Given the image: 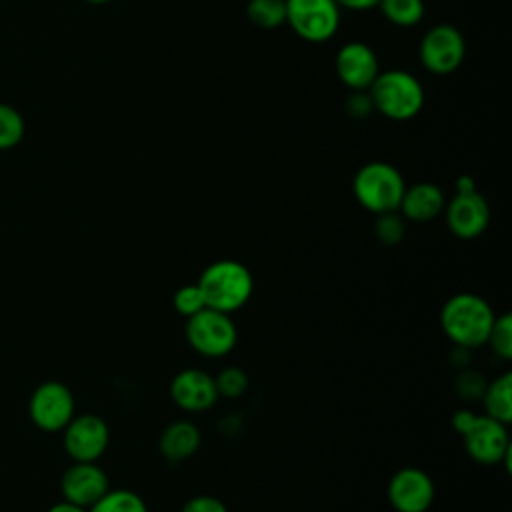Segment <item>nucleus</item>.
<instances>
[{"mask_svg": "<svg viewBox=\"0 0 512 512\" xmlns=\"http://www.w3.org/2000/svg\"><path fill=\"white\" fill-rule=\"evenodd\" d=\"M110 488L106 472L96 462H74L60 478L64 500L90 508Z\"/></svg>", "mask_w": 512, "mask_h": 512, "instance_id": "nucleus-15", "label": "nucleus"}, {"mask_svg": "<svg viewBox=\"0 0 512 512\" xmlns=\"http://www.w3.org/2000/svg\"><path fill=\"white\" fill-rule=\"evenodd\" d=\"M334 70L338 80L352 92H364L370 88L380 72L378 56L366 42L352 40L338 48L334 58Z\"/></svg>", "mask_w": 512, "mask_h": 512, "instance_id": "nucleus-12", "label": "nucleus"}, {"mask_svg": "<svg viewBox=\"0 0 512 512\" xmlns=\"http://www.w3.org/2000/svg\"><path fill=\"white\" fill-rule=\"evenodd\" d=\"M204 294L206 308L226 314L240 310L252 296L254 278L238 260H216L204 268L196 282Z\"/></svg>", "mask_w": 512, "mask_h": 512, "instance_id": "nucleus-3", "label": "nucleus"}, {"mask_svg": "<svg viewBox=\"0 0 512 512\" xmlns=\"http://www.w3.org/2000/svg\"><path fill=\"white\" fill-rule=\"evenodd\" d=\"M418 56L428 72L446 76L462 66L466 56V40L456 26L436 24L422 36Z\"/></svg>", "mask_w": 512, "mask_h": 512, "instance_id": "nucleus-7", "label": "nucleus"}, {"mask_svg": "<svg viewBox=\"0 0 512 512\" xmlns=\"http://www.w3.org/2000/svg\"><path fill=\"white\" fill-rule=\"evenodd\" d=\"M200 430L190 420H176L170 422L158 440V448L162 456L170 462H182L190 458L200 446Z\"/></svg>", "mask_w": 512, "mask_h": 512, "instance_id": "nucleus-17", "label": "nucleus"}, {"mask_svg": "<svg viewBox=\"0 0 512 512\" xmlns=\"http://www.w3.org/2000/svg\"><path fill=\"white\" fill-rule=\"evenodd\" d=\"M246 16L260 28H278L286 22V0H248Z\"/></svg>", "mask_w": 512, "mask_h": 512, "instance_id": "nucleus-21", "label": "nucleus"}, {"mask_svg": "<svg viewBox=\"0 0 512 512\" xmlns=\"http://www.w3.org/2000/svg\"><path fill=\"white\" fill-rule=\"evenodd\" d=\"M444 216L450 232L456 238L472 240L478 238L490 222V208L486 198L474 192H456L444 206Z\"/></svg>", "mask_w": 512, "mask_h": 512, "instance_id": "nucleus-13", "label": "nucleus"}, {"mask_svg": "<svg viewBox=\"0 0 512 512\" xmlns=\"http://www.w3.org/2000/svg\"><path fill=\"white\" fill-rule=\"evenodd\" d=\"M286 22L306 42H326L340 26V6L334 0H286Z\"/></svg>", "mask_w": 512, "mask_h": 512, "instance_id": "nucleus-6", "label": "nucleus"}, {"mask_svg": "<svg viewBox=\"0 0 512 512\" xmlns=\"http://www.w3.org/2000/svg\"><path fill=\"white\" fill-rule=\"evenodd\" d=\"M214 380H216L218 396H226V398H238L248 388L246 372L236 366H228V368L220 370V374Z\"/></svg>", "mask_w": 512, "mask_h": 512, "instance_id": "nucleus-25", "label": "nucleus"}, {"mask_svg": "<svg viewBox=\"0 0 512 512\" xmlns=\"http://www.w3.org/2000/svg\"><path fill=\"white\" fill-rule=\"evenodd\" d=\"M486 344H490L492 352L498 358H502V360L512 358V316H510V312H504L494 318V324L490 328Z\"/></svg>", "mask_w": 512, "mask_h": 512, "instance_id": "nucleus-22", "label": "nucleus"}, {"mask_svg": "<svg viewBox=\"0 0 512 512\" xmlns=\"http://www.w3.org/2000/svg\"><path fill=\"white\" fill-rule=\"evenodd\" d=\"M24 136V120L18 110L0 104V150L16 146Z\"/></svg>", "mask_w": 512, "mask_h": 512, "instance_id": "nucleus-23", "label": "nucleus"}, {"mask_svg": "<svg viewBox=\"0 0 512 512\" xmlns=\"http://www.w3.org/2000/svg\"><path fill=\"white\" fill-rule=\"evenodd\" d=\"M482 402L486 416L508 426L512 422V374L504 372L488 382L482 392Z\"/></svg>", "mask_w": 512, "mask_h": 512, "instance_id": "nucleus-18", "label": "nucleus"}, {"mask_svg": "<svg viewBox=\"0 0 512 512\" xmlns=\"http://www.w3.org/2000/svg\"><path fill=\"white\" fill-rule=\"evenodd\" d=\"M474 418H476L474 412H470V410H458V412L454 414V418H452V426H454V430L462 436V434L468 430V426L474 422Z\"/></svg>", "mask_w": 512, "mask_h": 512, "instance_id": "nucleus-29", "label": "nucleus"}, {"mask_svg": "<svg viewBox=\"0 0 512 512\" xmlns=\"http://www.w3.org/2000/svg\"><path fill=\"white\" fill-rule=\"evenodd\" d=\"M368 100L384 118L406 122L420 114L424 106V88L416 76L406 70H384L378 72L370 84Z\"/></svg>", "mask_w": 512, "mask_h": 512, "instance_id": "nucleus-2", "label": "nucleus"}, {"mask_svg": "<svg viewBox=\"0 0 512 512\" xmlns=\"http://www.w3.org/2000/svg\"><path fill=\"white\" fill-rule=\"evenodd\" d=\"M172 306L176 308L178 314H182L184 318H190L196 312L206 308V300L198 284H184L174 292Z\"/></svg>", "mask_w": 512, "mask_h": 512, "instance_id": "nucleus-24", "label": "nucleus"}, {"mask_svg": "<svg viewBox=\"0 0 512 512\" xmlns=\"http://www.w3.org/2000/svg\"><path fill=\"white\" fill-rule=\"evenodd\" d=\"M446 198L440 186L432 182H418L406 186L400 200V216L412 222H428L444 212Z\"/></svg>", "mask_w": 512, "mask_h": 512, "instance_id": "nucleus-16", "label": "nucleus"}, {"mask_svg": "<svg viewBox=\"0 0 512 512\" xmlns=\"http://www.w3.org/2000/svg\"><path fill=\"white\" fill-rule=\"evenodd\" d=\"M494 318L492 306L472 292L450 296L440 310L442 332L464 350L486 344Z\"/></svg>", "mask_w": 512, "mask_h": 512, "instance_id": "nucleus-1", "label": "nucleus"}, {"mask_svg": "<svg viewBox=\"0 0 512 512\" xmlns=\"http://www.w3.org/2000/svg\"><path fill=\"white\" fill-rule=\"evenodd\" d=\"M334 2L350 10H368V8H376L380 0H334Z\"/></svg>", "mask_w": 512, "mask_h": 512, "instance_id": "nucleus-30", "label": "nucleus"}, {"mask_svg": "<svg viewBox=\"0 0 512 512\" xmlns=\"http://www.w3.org/2000/svg\"><path fill=\"white\" fill-rule=\"evenodd\" d=\"M382 16L400 28L416 26L424 18V0H380Z\"/></svg>", "mask_w": 512, "mask_h": 512, "instance_id": "nucleus-20", "label": "nucleus"}, {"mask_svg": "<svg viewBox=\"0 0 512 512\" xmlns=\"http://www.w3.org/2000/svg\"><path fill=\"white\" fill-rule=\"evenodd\" d=\"M434 482L422 468L406 466L388 482V500L396 512H426L434 502Z\"/></svg>", "mask_w": 512, "mask_h": 512, "instance_id": "nucleus-11", "label": "nucleus"}, {"mask_svg": "<svg viewBox=\"0 0 512 512\" xmlns=\"http://www.w3.org/2000/svg\"><path fill=\"white\" fill-rule=\"evenodd\" d=\"M374 232H376V238L382 244H396L404 236V218L398 214V210L378 214L376 224H374Z\"/></svg>", "mask_w": 512, "mask_h": 512, "instance_id": "nucleus-26", "label": "nucleus"}, {"mask_svg": "<svg viewBox=\"0 0 512 512\" xmlns=\"http://www.w3.org/2000/svg\"><path fill=\"white\" fill-rule=\"evenodd\" d=\"M62 432L64 450L74 462H96L110 442L108 424L96 414L74 416Z\"/></svg>", "mask_w": 512, "mask_h": 512, "instance_id": "nucleus-10", "label": "nucleus"}, {"mask_svg": "<svg viewBox=\"0 0 512 512\" xmlns=\"http://www.w3.org/2000/svg\"><path fill=\"white\" fill-rule=\"evenodd\" d=\"M170 398L186 412H204L218 400L216 380L206 370L184 368L170 382Z\"/></svg>", "mask_w": 512, "mask_h": 512, "instance_id": "nucleus-14", "label": "nucleus"}, {"mask_svg": "<svg viewBox=\"0 0 512 512\" xmlns=\"http://www.w3.org/2000/svg\"><path fill=\"white\" fill-rule=\"evenodd\" d=\"M486 382L476 372H462L456 380V390L466 400H478L482 398Z\"/></svg>", "mask_w": 512, "mask_h": 512, "instance_id": "nucleus-27", "label": "nucleus"}, {"mask_svg": "<svg viewBox=\"0 0 512 512\" xmlns=\"http://www.w3.org/2000/svg\"><path fill=\"white\" fill-rule=\"evenodd\" d=\"M464 448L468 456L478 464H498L504 462L510 470V436L508 426L482 414L474 418V422L468 426V430L462 434Z\"/></svg>", "mask_w": 512, "mask_h": 512, "instance_id": "nucleus-9", "label": "nucleus"}, {"mask_svg": "<svg viewBox=\"0 0 512 512\" xmlns=\"http://www.w3.org/2000/svg\"><path fill=\"white\" fill-rule=\"evenodd\" d=\"M86 2H90V4H106L110 0H86Z\"/></svg>", "mask_w": 512, "mask_h": 512, "instance_id": "nucleus-33", "label": "nucleus"}, {"mask_svg": "<svg viewBox=\"0 0 512 512\" xmlns=\"http://www.w3.org/2000/svg\"><path fill=\"white\" fill-rule=\"evenodd\" d=\"M88 512H148V506L140 494L128 488H108Z\"/></svg>", "mask_w": 512, "mask_h": 512, "instance_id": "nucleus-19", "label": "nucleus"}, {"mask_svg": "<svg viewBox=\"0 0 512 512\" xmlns=\"http://www.w3.org/2000/svg\"><path fill=\"white\" fill-rule=\"evenodd\" d=\"M406 190L404 176L400 170L384 160H372L358 168L352 178V192L358 204L372 212H396Z\"/></svg>", "mask_w": 512, "mask_h": 512, "instance_id": "nucleus-4", "label": "nucleus"}, {"mask_svg": "<svg viewBox=\"0 0 512 512\" xmlns=\"http://www.w3.org/2000/svg\"><path fill=\"white\" fill-rule=\"evenodd\" d=\"M180 512H228L226 504L210 494H198L184 502Z\"/></svg>", "mask_w": 512, "mask_h": 512, "instance_id": "nucleus-28", "label": "nucleus"}, {"mask_svg": "<svg viewBox=\"0 0 512 512\" xmlns=\"http://www.w3.org/2000/svg\"><path fill=\"white\" fill-rule=\"evenodd\" d=\"M48 512H88V508H82L78 504H72L68 500H60L48 508Z\"/></svg>", "mask_w": 512, "mask_h": 512, "instance_id": "nucleus-31", "label": "nucleus"}, {"mask_svg": "<svg viewBox=\"0 0 512 512\" xmlns=\"http://www.w3.org/2000/svg\"><path fill=\"white\" fill-rule=\"evenodd\" d=\"M184 334L190 348L208 358L230 354L238 340V330L230 314L214 308H204L186 318Z\"/></svg>", "mask_w": 512, "mask_h": 512, "instance_id": "nucleus-5", "label": "nucleus"}, {"mask_svg": "<svg viewBox=\"0 0 512 512\" xmlns=\"http://www.w3.org/2000/svg\"><path fill=\"white\" fill-rule=\"evenodd\" d=\"M28 414L36 428L44 432H60L74 418V396L70 388L58 380H46L34 388Z\"/></svg>", "mask_w": 512, "mask_h": 512, "instance_id": "nucleus-8", "label": "nucleus"}, {"mask_svg": "<svg viewBox=\"0 0 512 512\" xmlns=\"http://www.w3.org/2000/svg\"><path fill=\"white\" fill-rule=\"evenodd\" d=\"M474 190H476V182H474L472 176H468V174L458 176V180H456V192H474Z\"/></svg>", "mask_w": 512, "mask_h": 512, "instance_id": "nucleus-32", "label": "nucleus"}]
</instances>
